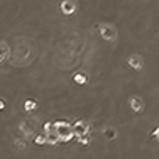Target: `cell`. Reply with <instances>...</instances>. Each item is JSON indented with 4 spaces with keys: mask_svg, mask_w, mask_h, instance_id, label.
Here are the masks:
<instances>
[{
    "mask_svg": "<svg viewBox=\"0 0 159 159\" xmlns=\"http://www.w3.org/2000/svg\"><path fill=\"white\" fill-rule=\"evenodd\" d=\"M72 132L77 134V135H86V134H88V126L83 124V123H77V124L73 126Z\"/></svg>",
    "mask_w": 159,
    "mask_h": 159,
    "instance_id": "obj_1",
    "label": "cell"
},
{
    "mask_svg": "<svg viewBox=\"0 0 159 159\" xmlns=\"http://www.w3.org/2000/svg\"><path fill=\"white\" fill-rule=\"evenodd\" d=\"M132 104H134V110H135V111L142 110V102H138V99H134Z\"/></svg>",
    "mask_w": 159,
    "mask_h": 159,
    "instance_id": "obj_5",
    "label": "cell"
},
{
    "mask_svg": "<svg viewBox=\"0 0 159 159\" xmlns=\"http://www.w3.org/2000/svg\"><path fill=\"white\" fill-rule=\"evenodd\" d=\"M24 107H26V110H35L37 104H35V102H32V100H27L26 104H24Z\"/></svg>",
    "mask_w": 159,
    "mask_h": 159,
    "instance_id": "obj_3",
    "label": "cell"
},
{
    "mask_svg": "<svg viewBox=\"0 0 159 159\" xmlns=\"http://www.w3.org/2000/svg\"><path fill=\"white\" fill-rule=\"evenodd\" d=\"M3 107H5V104H3V100H0V110H3Z\"/></svg>",
    "mask_w": 159,
    "mask_h": 159,
    "instance_id": "obj_8",
    "label": "cell"
},
{
    "mask_svg": "<svg viewBox=\"0 0 159 159\" xmlns=\"http://www.w3.org/2000/svg\"><path fill=\"white\" fill-rule=\"evenodd\" d=\"M75 81H78L80 85H83V83H85V77H83V75H75Z\"/></svg>",
    "mask_w": 159,
    "mask_h": 159,
    "instance_id": "obj_6",
    "label": "cell"
},
{
    "mask_svg": "<svg viewBox=\"0 0 159 159\" xmlns=\"http://www.w3.org/2000/svg\"><path fill=\"white\" fill-rule=\"evenodd\" d=\"M35 142L40 143V145H42V143H46V134H40L38 137H35Z\"/></svg>",
    "mask_w": 159,
    "mask_h": 159,
    "instance_id": "obj_4",
    "label": "cell"
},
{
    "mask_svg": "<svg viewBox=\"0 0 159 159\" xmlns=\"http://www.w3.org/2000/svg\"><path fill=\"white\" fill-rule=\"evenodd\" d=\"M107 135L108 137H113V130H107Z\"/></svg>",
    "mask_w": 159,
    "mask_h": 159,
    "instance_id": "obj_7",
    "label": "cell"
},
{
    "mask_svg": "<svg viewBox=\"0 0 159 159\" xmlns=\"http://www.w3.org/2000/svg\"><path fill=\"white\" fill-rule=\"evenodd\" d=\"M62 10H64L65 13H72V11L75 10V6H73L72 2H64V3H62Z\"/></svg>",
    "mask_w": 159,
    "mask_h": 159,
    "instance_id": "obj_2",
    "label": "cell"
}]
</instances>
